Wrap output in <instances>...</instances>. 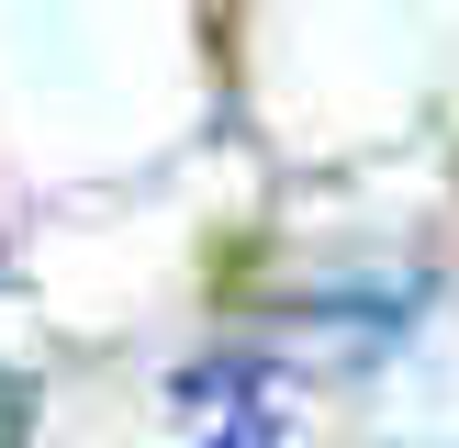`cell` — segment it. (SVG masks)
I'll use <instances>...</instances> for the list:
<instances>
[{
	"mask_svg": "<svg viewBox=\"0 0 459 448\" xmlns=\"http://www.w3.org/2000/svg\"><path fill=\"white\" fill-rule=\"evenodd\" d=\"M169 426L179 448H291V403L258 358H191L169 381Z\"/></svg>",
	"mask_w": 459,
	"mask_h": 448,
	"instance_id": "1",
	"label": "cell"
}]
</instances>
